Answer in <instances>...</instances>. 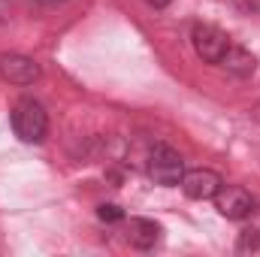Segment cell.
I'll use <instances>...</instances> for the list:
<instances>
[{"label":"cell","mask_w":260,"mask_h":257,"mask_svg":"<svg viewBox=\"0 0 260 257\" xmlns=\"http://www.w3.org/2000/svg\"><path fill=\"white\" fill-rule=\"evenodd\" d=\"M37 3H43V6H61V3H67V0H37Z\"/></svg>","instance_id":"7c38bea8"},{"label":"cell","mask_w":260,"mask_h":257,"mask_svg":"<svg viewBox=\"0 0 260 257\" xmlns=\"http://www.w3.org/2000/svg\"><path fill=\"white\" fill-rule=\"evenodd\" d=\"M179 185H182L185 197H191V200H215V194L221 191L224 179L209 167H197V170H185Z\"/></svg>","instance_id":"8992f818"},{"label":"cell","mask_w":260,"mask_h":257,"mask_svg":"<svg viewBox=\"0 0 260 257\" xmlns=\"http://www.w3.org/2000/svg\"><path fill=\"white\" fill-rule=\"evenodd\" d=\"M40 76H43V70L34 58L18 55V52L0 55V79L3 82H9V85H34Z\"/></svg>","instance_id":"5b68a950"},{"label":"cell","mask_w":260,"mask_h":257,"mask_svg":"<svg viewBox=\"0 0 260 257\" xmlns=\"http://www.w3.org/2000/svg\"><path fill=\"white\" fill-rule=\"evenodd\" d=\"M215 209L227 221H242L254 212V197L239 185H221V191L215 194Z\"/></svg>","instance_id":"277c9868"},{"label":"cell","mask_w":260,"mask_h":257,"mask_svg":"<svg viewBox=\"0 0 260 257\" xmlns=\"http://www.w3.org/2000/svg\"><path fill=\"white\" fill-rule=\"evenodd\" d=\"M12 130L21 142H43L49 133V115L34 97H21L12 106Z\"/></svg>","instance_id":"6da1fadb"},{"label":"cell","mask_w":260,"mask_h":257,"mask_svg":"<svg viewBox=\"0 0 260 257\" xmlns=\"http://www.w3.org/2000/svg\"><path fill=\"white\" fill-rule=\"evenodd\" d=\"M239 254H260V227H251L239 236V245H236Z\"/></svg>","instance_id":"9c48e42d"},{"label":"cell","mask_w":260,"mask_h":257,"mask_svg":"<svg viewBox=\"0 0 260 257\" xmlns=\"http://www.w3.org/2000/svg\"><path fill=\"white\" fill-rule=\"evenodd\" d=\"M191 46H194L197 58H203L206 64H218L230 46V37L215 24H197L191 30Z\"/></svg>","instance_id":"3957f363"},{"label":"cell","mask_w":260,"mask_h":257,"mask_svg":"<svg viewBox=\"0 0 260 257\" xmlns=\"http://www.w3.org/2000/svg\"><path fill=\"white\" fill-rule=\"evenodd\" d=\"M145 170H148V176H151L154 185L176 188V185L182 182V176H185V160H182V154H179L176 148L157 142V145L148 151V164H145Z\"/></svg>","instance_id":"7a4b0ae2"},{"label":"cell","mask_w":260,"mask_h":257,"mask_svg":"<svg viewBox=\"0 0 260 257\" xmlns=\"http://www.w3.org/2000/svg\"><path fill=\"white\" fill-rule=\"evenodd\" d=\"M251 112H254V118H257V121H260V103H257V106H254V109H251Z\"/></svg>","instance_id":"4fadbf2b"},{"label":"cell","mask_w":260,"mask_h":257,"mask_svg":"<svg viewBox=\"0 0 260 257\" xmlns=\"http://www.w3.org/2000/svg\"><path fill=\"white\" fill-rule=\"evenodd\" d=\"M218 64L224 67L230 76H236V79H251L254 70H257V58L248 49H242V46H227V52H224V58Z\"/></svg>","instance_id":"ba28073f"},{"label":"cell","mask_w":260,"mask_h":257,"mask_svg":"<svg viewBox=\"0 0 260 257\" xmlns=\"http://www.w3.org/2000/svg\"><path fill=\"white\" fill-rule=\"evenodd\" d=\"M127 242L139 251H148L160 242V224H154L151 218H130L127 224Z\"/></svg>","instance_id":"52a82bcc"},{"label":"cell","mask_w":260,"mask_h":257,"mask_svg":"<svg viewBox=\"0 0 260 257\" xmlns=\"http://www.w3.org/2000/svg\"><path fill=\"white\" fill-rule=\"evenodd\" d=\"M97 218L106 221V224H115V221L124 218V212H121V206H115V203H103V206H97Z\"/></svg>","instance_id":"30bf717a"},{"label":"cell","mask_w":260,"mask_h":257,"mask_svg":"<svg viewBox=\"0 0 260 257\" xmlns=\"http://www.w3.org/2000/svg\"><path fill=\"white\" fill-rule=\"evenodd\" d=\"M145 3H148V6H154V9H164V6H170L173 0H145Z\"/></svg>","instance_id":"8fae6325"}]
</instances>
